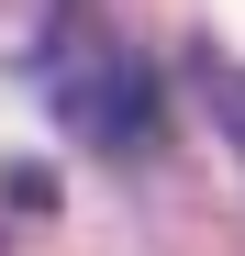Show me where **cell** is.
<instances>
[{"label":"cell","mask_w":245,"mask_h":256,"mask_svg":"<svg viewBox=\"0 0 245 256\" xmlns=\"http://www.w3.org/2000/svg\"><path fill=\"white\" fill-rule=\"evenodd\" d=\"M45 100H56V122L90 156H156L168 145V90H156V67L122 56L112 34H90L78 12L45 34Z\"/></svg>","instance_id":"obj_1"},{"label":"cell","mask_w":245,"mask_h":256,"mask_svg":"<svg viewBox=\"0 0 245 256\" xmlns=\"http://www.w3.org/2000/svg\"><path fill=\"white\" fill-rule=\"evenodd\" d=\"M212 112H223V134H234V156H245V67L212 78Z\"/></svg>","instance_id":"obj_2"},{"label":"cell","mask_w":245,"mask_h":256,"mask_svg":"<svg viewBox=\"0 0 245 256\" xmlns=\"http://www.w3.org/2000/svg\"><path fill=\"white\" fill-rule=\"evenodd\" d=\"M0 200H12V212H34V223L56 212V190H45V178H22V167H12V190H0Z\"/></svg>","instance_id":"obj_3"}]
</instances>
